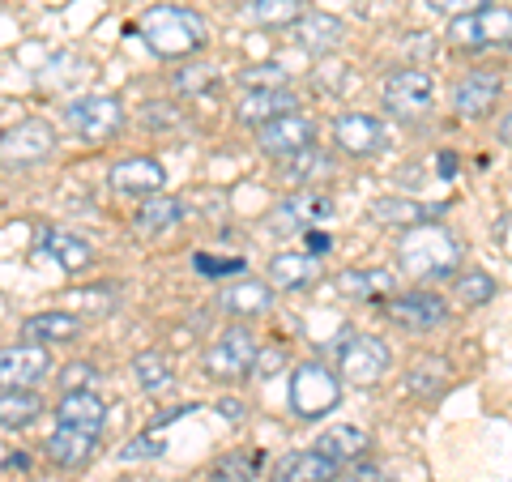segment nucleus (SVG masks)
<instances>
[{
    "instance_id": "f257e3e1",
    "label": "nucleus",
    "mask_w": 512,
    "mask_h": 482,
    "mask_svg": "<svg viewBox=\"0 0 512 482\" xmlns=\"http://www.w3.org/2000/svg\"><path fill=\"white\" fill-rule=\"evenodd\" d=\"M137 35L163 60H188L210 43V22L188 5H150L137 18Z\"/></svg>"
},
{
    "instance_id": "f03ea898",
    "label": "nucleus",
    "mask_w": 512,
    "mask_h": 482,
    "mask_svg": "<svg viewBox=\"0 0 512 482\" xmlns=\"http://www.w3.org/2000/svg\"><path fill=\"white\" fill-rule=\"evenodd\" d=\"M397 269L414 282H444L461 269V239L444 222H423L410 227L397 244Z\"/></svg>"
},
{
    "instance_id": "7ed1b4c3",
    "label": "nucleus",
    "mask_w": 512,
    "mask_h": 482,
    "mask_svg": "<svg viewBox=\"0 0 512 482\" xmlns=\"http://www.w3.org/2000/svg\"><path fill=\"white\" fill-rule=\"evenodd\" d=\"M338 401H342V376H333L320 359H303L299 367H291L286 406H291L295 419H303V423L325 419L329 410H338Z\"/></svg>"
},
{
    "instance_id": "20e7f679",
    "label": "nucleus",
    "mask_w": 512,
    "mask_h": 482,
    "mask_svg": "<svg viewBox=\"0 0 512 482\" xmlns=\"http://www.w3.org/2000/svg\"><path fill=\"white\" fill-rule=\"evenodd\" d=\"M256 355H261V337H256L244 320H235V325L222 329L210 342V350H205V372H210V380H222V384L248 380Z\"/></svg>"
},
{
    "instance_id": "39448f33",
    "label": "nucleus",
    "mask_w": 512,
    "mask_h": 482,
    "mask_svg": "<svg viewBox=\"0 0 512 482\" xmlns=\"http://www.w3.org/2000/svg\"><path fill=\"white\" fill-rule=\"evenodd\" d=\"M64 124L77 141L103 146L124 128V103L111 99V94H82V99L64 103Z\"/></svg>"
},
{
    "instance_id": "423d86ee",
    "label": "nucleus",
    "mask_w": 512,
    "mask_h": 482,
    "mask_svg": "<svg viewBox=\"0 0 512 482\" xmlns=\"http://www.w3.org/2000/svg\"><path fill=\"white\" fill-rule=\"evenodd\" d=\"M436 107V82L423 69H397L384 77V111L402 124H419Z\"/></svg>"
},
{
    "instance_id": "0eeeda50",
    "label": "nucleus",
    "mask_w": 512,
    "mask_h": 482,
    "mask_svg": "<svg viewBox=\"0 0 512 482\" xmlns=\"http://www.w3.org/2000/svg\"><path fill=\"white\" fill-rule=\"evenodd\" d=\"M56 154V128L30 116L22 124H13L5 137H0V167L5 171H26V167H39Z\"/></svg>"
},
{
    "instance_id": "6e6552de",
    "label": "nucleus",
    "mask_w": 512,
    "mask_h": 482,
    "mask_svg": "<svg viewBox=\"0 0 512 482\" xmlns=\"http://www.w3.org/2000/svg\"><path fill=\"white\" fill-rule=\"evenodd\" d=\"M512 35V9L508 5H474L466 13H457L448 22V43L453 47H491V43H504Z\"/></svg>"
},
{
    "instance_id": "1a4fd4ad",
    "label": "nucleus",
    "mask_w": 512,
    "mask_h": 482,
    "mask_svg": "<svg viewBox=\"0 0 512 482\" xmlns=\"http://www.w3.org/2000/svg\"><path fill=\"white\" fill-rule=\"evenodd\" d=\"M325 218H333V201L325 197V192H316V188H295L291 197H282L274 210H269L265 227L274 231V235H303V231L320 227Z\"/></svg>"
},
{
    "instance_id": "9d476101",
    "label": "nucleus",
    "mask_w": 512,
    "mask_h": 482,
    "mask_svg": "<svg viewBox=\"0 0 512 482\" xmlns=\"http://www.w3.org/2000/svg\"><path fill=\"white\" fill-rule=\"evenodd\" d=\"M338 372H342V380L367 389V384H376L389 372V346L372 333H346L338 346Z\"/></svg>"
},
{
    "instance_id": "9b49d317",
    "label": "nucleus",
    "mask_w": 512,
    "mask_h": 482,
    "mask_svg": "<svg viewBox=\"0 0 512 482\" xmlns=\"http://www.w3.org/2000/svg\"><path fill=\"white\" fill-rule=\"evenodd\" d=\"M380 312L397 329L427 333V329H440L444 320H448V303L436 291H406V295H389V299H384Z\"/></svg>"
},
{
    "instance_id": "f8f14e48",
    "label": "nucleus",
    "mask_w": 512,
    "mask_h": 482,
    "mask_svg": "<svg viewBox=\"0 0 512 482\" xmlns=\"http://www.w3.org/2000/svg\"><path fill=\"white\" fill-rule=\"evenodd\" d=\"M252 133H256V146H261V154L278 158V163H282V158H291V154H299V150L316 146V124L308 116H299V111H286V116L252 128Z\"/></svg>"
},
{
    "instance_id": "ddd939ff",
    "label": "nucleus",
    "mask_w": 512,
    "mask_h": 482,
    "mask_svg": "<svg viewBox=\"0 0 512 482\" xmlns=\"http://www.w3.org/2000/svg\"><path fill=\"white\" fill-rule=\"evenodd\" d=\"M52 372V350L35 342L0 346V389H35Z\"/></svg>"
},
{
    "instance_id": "4468645a",
    "label": "nucleus",
    "mask_w": 512,
    "mask_h": 482,
    "mask_svg": "<svg viewBox=\"0 0 512 482\" xmlns=\"http://www.w3.org/2000/svg\"><path fill=\"white\" fill-rule=\"evenodd\" d=\"M333 141L350 158H376L389 150V128H384V120L367 116V111H350V116H338V124H333Z\"/></svg>"
},
{
    "instance_id": "2eb2a0df",
    "label": "nucleus",
    "mask_w": 512,
    "mask_h": 482,
    "mask_svg": "<svg viewBox=\"0 0 512 482\" xmlns=\"http://www.w3.org/2000/svg\"><path fill=\"white\" fill-rule=\"evenodd\" d=\"M500 94H504V77L500 73L470 69L457 82V90H453V111H457L461 120H483V116H491V111H495Z\"/></svg>"
},
{
    "instance_id": "dca6fc26",
    "label": "nucleus",
    "mask_w": 512,
    "mask_h": 482,
    "mask_svg": "<svg viewBox=\"0 0 512 482\" xmlns=\"http://www.w3.org/2000/svg\"><path fill=\"white\" fill-rule=\"evenodd\" d=\"M342 465L316 453V448H295V453H282L269 465V482H338Z\"/></svg>"
},
{
    "instance_id": "f3484780",
    "label": "nucleus",
    "mask_w": 512,
    "mask_h": 482,
    "mask_svg": "<svg viewBox=\"0 0 512 482\" xmlns=\"http://www.w3.org/2000/svg\"><path fill=\"white\" fill-rule=\"evenodd\" d=\"M299 99H295V90L291 86H252L239 94V103H235V116L244 128H261L269 120H278L286 116V111H295Z\"/></svg>"
},
{
    "instance_id": "a211bd4d",
    "label": "nucleus",
    "mask_w": 512,
    "mask_h": 482,
    "mask_svg": "<svg viewBox=\"0 0 512 482\" xmlns=\"http://www.w3.org/2000/svg\"><path fill=\"white\" fill-rule=\"evenodd\" d=\"M214 308L222 316H231V320H256V316H265L269 308H274V286L256 282V278L231 282V286H222V291H218Z\"/></svg>"
},
{
    "instance_id": "6ab92c4d",
    "label": "nucleus",
    "mask_w": 512,
    "mask_h": 482,
    "mask_svg": "<svg viewBox=\"0 0 512 482\" xmlns=\"http://www.w3.org/2000/svg\"><path fill=\"white\" fill-rule=\"evenodd\" d=\"M103 436H94V431H82V427H52V436L43 440V453L52 465L60 470H82V465L94 457V448H99Z\"/></svg>"
},
{
    "instance_id": "aec40b11",
    "label": "nucleus",
    "mask_w": 512,
    "mask_h": 482,
    "mask_svg": "<svg viewBox=\"0 0 512 482\" xmlns=\"http://www.w3.org/2000/svg\"><path fill=\"white\" fill-rule=\"evenodd\" d=\"M111 188L116 192H128V197H154V192H163V184H167V171H163V163L158 158H124V163H116L111 167Z\"/></svg>"
},
{
    "instance_id": "412c9836",
    "label": "nucleus",
    "mask_w": 512,
    "mask_h": 482,
    "mask_svg": "<svg viewBox=\"0 0 512 482\" xmlns=\"http://www.w3.org/2000/svg\"><path fill=\"white\" fill-rule=\"evenodd\" d=\"M448 205H423V201H406V197H376L372 201V218L380 222V227H423V222H440Z\"/></svg>"
},
{
    "instance_id": "4be33fe9",
    "label": "nucleus",
    "mask_w": 512,
    "mask_h": 482,
    "mask_svg": "<svg viewBox=\"0 0 512 482\" xmlns=\"http://www.w3.org/2000/svg\"><path fill=\"white\" fill-rule=\"evenodd\" d=\"M320 278V256L312 252H278L269 261V286L274 291H308Z\"/></svg>"
},
{
    "instance_id": "5701e85b",
    "label": "nucleus",
    "mask_w": 512,
    "mask_h": 482,
    "mask_svg": "<svg viewBox=\"0 0 512 482\" xmlns=\"http://www.w3.org/2000/svg\"><path fill=\"white\" fill-rule=\"evenodd\" d=\"M295 43L308 47V52L325 56V52H338L346 43V22L333 18V13H303L295 22Z\"/></svg>"
},
{
    "instance_id": "b1692460",
    "label": "nucleus",
    "mask_w": 512,
    "mask_h": 482,
    "mask_svg": "<svg viewBox=\"0 0 512 482\" xmlns=\"http://www.w3.org/2000/svg\"><path fill=\"white\" fill-rule=\"evenodd\" d=\"M77 333H82V316L73 312H39L22 320V342H35V346H64Z\"/></svg>"
},
{
    "instance_id": "393cba45",
    "label": "nucleus",
    "mask_w": 512,
    "mask_h": 482,
    "mask_svg": "<svg viewBox=\"0 0 512 482\" xmlns=\"http://www.w3.org/2000/svg\"><path fill=\"white\" fill-rule=\"evenodd\" d=\"M39 248L52 256V261H56L64 273L86 269V265H90V256H94V248H90V239H86V235L60 231V227H47V231L39 235Z\"/></svg>"
},
{
    "instance_id": "a878e982",
    "label": "nucleus",
    "mask_w": 512,
    "mask_h": 482,
    "mask_svg": "<svg viewBox=\"0 0 512 482\" xmlns=\"http://www.w3.org/2000/svg\"><path fill=\"white\" fill-rule=\"evenodd\" d=\"M184 214H188V210H184V201L154 192V197H141L137 214H133V227H137L141 235H167V231L180 227Z\"/></svg>"
},
{
    "instance_id": "bb28decb",
    "label": "nucleus",
    "mask_w": 512,
    "mask_h": 482,
    "mask_svg": "<svg viewBox=\"0 0 512 482\" xmlns=\"http://www.w3.org/2000/svg\"><path fill=\"white\" fill-rule=\"evenodd\" d=\"M393 278L389 269H342L338 273V291L346 299H367V303H384L393 295Z\"/></svg>"
},
{
    "instance_id": "cd10ccee",
    "label": "nucleus",
    "mask_w": 512,
    "mask_h": 482,
    "mask_svg": "<svg viewBox=\"0 0 512 482\" xmlns=\"http://www.w3.org/2000/svg\"><path fill=\"white\" fill-rule=\"evenodd\" d=\"M329 171H333V158L320 146H308V150H299L291 158H282V163H278V180L295 184V188H312L316 180H325Z\"/></svg>"
},
{
    "instance_id": "c85d7f7f",
    "label": "nucleus",
    "mask_w": 512,
    "mask_h": 482,
    "mask_svg": "<svg viewBox=\"0 0 512 482\" xmlns=\"http://www.w3.org/2000/svg\"><path fill=\"white\" fill-rule=\"evenodd\" d=\"M316 453L333 457L338 465H346V461H359V457L367 453V431L350 427V423L325 427V431H320V436H316Z\"/></svg>"
},
{
    "instance_id": "c756f323",
    "label": "nucleus",
    "mask_w": 512,
    "mask_h": 482,
    "mask_svg": "<svg viewBox=\"0 0 512 482\" xmlns=\"http://www.w3.org/2000/svg\"><path fill=\"white\" fill-rule=\"evenodd\" d=\"M43 414V397L35 389H0V427L22 431Z\"/></svg>"
},
{
    "instance_id": "7c9ffc66",
    "label": "nucleus",
    "mask_w": 512,
    "mask_h": 482,
    "mask_svg": "<svg viewBox=\"0 0 512 482\" xmlns=\"http://www.w3.org/2000/svg\"><path fill=\"white\" fill-rule=\"evenodd\" d=\"M133 376H137V384H141L146 393H167L171 384H175L171 359L163 355V350H141V355L133 359Z\"/></svg>"
},
{
    "instance_id": "2f4dec72",
    "label": "nucleus",
    "mask_w": 512,
    "mask_h": 482,
    "mask_svg": "<svg viewBox=\"0 0 512 482\" xmlns=\"http://www.w3.org/2000/svg\"><path fill=\"white\" fill-rule=\"evenodd\" d=\"M303 13H308V5H303V0H252V5H248V18H252L256 26H269V30L295 26Z\"/></svg>"
},
{
    "instance_id": "473e14b6",
    "label": "nucleus",
    "mask_w": 512,
    "mask_h": 482,
    "mask_svg": "<svg viewBox=\"0 0 512 482\" xmlns=\"http://www.w3.org/2000/svg\"><path fill=\"white\" fill-rule=\"evenodd\" d=\"M406 389H410L414 397H423V401H436V397L448 389V363H444V359H423V363H414L410 376H406Z\"/></svg>"
},
{
    "instance_id": "72a5a7b5",
    "label": "nucleus",
    "mask_w": 512,
    "mask_h": 482,
    "mask_svg": "<svg viewBox=\"0 0 512 482\" xmlns=\"http://www.w3.org/2000/svg\"><path fill=\"white\" fill-rule=\"evenodd\" d=\"M453 295H457L461 308H483V303L495 299V278H491V273H483V269H466L453 282Z\"/></svg>"
},
{
    "instance_id": "f704fd0d",
    "label": "nucleus",
    "mask_w": 512,
    "mask_h": 482,
    "mask_svg": "<svg viewBox=\"0 0 512 482\" xmlns=\"http://www.w3.org/2000/svg\"><path fill=\"white\" fill-rule=\"evenodd\" d=\"M261 465H265V453H227L210 470V478L214 482H256Z\"/></svg>"
},
{
    "instance_id": "c9c22d12",
    "label": "nucleus",
    "mask_w": 512,
    "mask_h": 482,
    "mask_svg": "<svg viewBox=\"0 0 512 482\" xmlns=\"http://www.w3.org/2000/svg\"><path fill=\"white\" fill-rule=\"evenodd\" d=\"M218 82V69L214 64H201V60H192V64H184V69H175V77H171V86H175V94H205Z\"/></svg>"
},
{
    "instance_id": "e433bc0d",
    "label": "nucleus",
    "mask_w": 512,
    "mask_h": 482,
    "mask_svg": "<svg viewBox=\"0 0 512 482\" xmlns=\"http://www.w3.org/2000/svg\"><path fill=\"white\" fill-rule=\"evenodd\" d=\"M192 269H197L201 278H210V282H222V278H231V273H244L248 261H244V256H210V252H197V256H192Z\"/></svg>"
},
{
    "instance_id": "4c0bfd02",
    "label": "nucleus",
    "mask_w": 512,
    "mask_h": 482,
    "mask_svg": "<svg viewBox=\"0 0 512 482\" xmlns=\"http://www.w3.org/2000/svg\"><path fill=\"white\" fill-rule=\"evenodd\" d=\"M239 86L244 90H252V86H286V69H278V64H256V69L239 73Z\"/></svg>"
},
{
    "instance_id": "58836bf2",
    "label": "nucleus",
    "mask_w": 512,
    "mask_h": 482,
    "mask_svg": "<svg viewBox=\"0 0 512 482\" xmlns=\"http://www.w3.org/2000/svg\"><path fill=\"white\" fill-rule=\"evenodd\" d=\"M167 453V444L163 440H154V431H141V436L120 448V461H146V457H163Z\"/></svg>"
},
{
    "instance_id": "ea45409f",
    "label": "nucleus",
    "mask_w": 512,
    "mask_h": 482,
    "mask_svg": "<svg viewBox=\"0 0 512 482\" xmlns=\"http://www.w3.org/2000/svg\"><path fill=\"white\" fill-rule=\"evenodd\" d=\"M94 376H99V372H94V363H69V367H64V372H60V393L90 389Z\"/></svg>"
},
{
    "instance_id": "a19ab883",
    "label": "nucleus",
    "mask_w": 512,
    "mask_h": 482,
    "mask_svg": "<svg viewBox=\"0 0 512 482\" xmlns=\"http://www.w3.org/2000/svg\"><path fill=\"white\" fill-rule=\"evenodd\" d=\"M282 363H286L282 350H265V346H261V355H256V363H252V376H256V380H269Z\"/></svg>"
},
{
    "instance_id": "79ce46f5",
    "label": "nucleus",
    "mask_w": 512,
    "mask_h": 482,
    "mask_svg": "<svg viewBox=\"0 0 512 482\" xmlns=\"http://www.w3.org/2000/svg\"><path fill=\"white\" fill-rule=\"evenodd\" d=\"M303 248H308L312 256H329V252H333V235L320 231V227H312V231H303Z\"/></svg>"
},
{
    "instance_id": "37998d69",
    "label": "nucleus",
    "mask_w": 512,
    "mask_h": 482,
    "mask_svg": "<svg viewBox=\"0 0 512 482\" xmlns=\"http://www.w3.org/2000/svg\"><path fill=\"white\" fill-rule=\"evenodd\" d=\"M427 5H431V9H440V13H453V18H457V13H466V9H474V5H483V0H427Z\"/></svg>"
},
{
    "instance_id": "c03bdc74",
    "label": "nucleus",
    "mask_w": 512,
    "mask_h": 482,
    "mask_svg": "<svg viewBox=\"0 0 512 482\" xmlns=\"http://www.w3.org/2000/svg\"><path fill=\"white\" fill-rule=\"evenodd\" d=\"M346 482H393V478H384L376 465H355V470L346 474Z\"/></svg>"
},
{
    "instance_id": "a18cd8bd",
    "label": "nucleus",
    "mask_w": 512,
    "mask_h": 482,
    "mask_svg": "<svg viewBox=\"0 0 512 482\" xmlns=\"http://www.w3.org/2000/svg\"><path fill=\"white\" fill-rule=\"evenodd\" d=\"M218 410L227 414L231 423H244V401H235V397H227V401H218Z\"/></svg>"
},
{
    "instance_id": "49530a36",
    "label": "nucleus",
    "mask_w": 512,
    "mask_h": 482,
    "mask_svg": "<svg viewBox=\"0 0 512 482\" xmlns=\"http://www.w3.org/2000/svg\"><path fill=\"white\" fill-rule=\"evenodd\" d=\"M500 141H504V146H512V111L500 120Z\"/></svg>"
},
{
    "instance_id": "de8ad7c7",
    "label": "nucleus",
    "mask_w": 512,
    "mask_h": 482,
    "mask_svg": "<svg viewBox=\"0 0 512 482\" xmlns=\"http://www.w3.org/2000/svg\"><path fill=\"white\" fill-rule=\"evenodd\" d=\"M440 167H444L440 175H444V180H448V175H453V167H457V158H453V154H440Z\"/></svg>"
},
{
    "instance_id": "09e8293b",
    "label": "nucleus",
    "mask_w": 512,
    "mask_h": 482,
    "mask_svg": "<svg viewBox=\"0 0 512 482\" xmlns=\"http://www.w3.org/2000/svg\"><path fill=\"white\" fill-rule=\"evenodd\" d=\"M5 465H9V470H26V465H30V461H26V457H22V453H13V457H9V461H5Z\"/></svg>"
},
{
    "instance_id": "8fccbe9b",
    "label": "nucleus",
    "mask_w": 512,
    "mask_h": 482,
    "mask_svg": "<svg viewBox=\"0 0 512 482\" xmlns=\"http://www.w3.org/2000/svg\"><path fill=\"white\" fill-rule=\"evenodd\" d=\"M504 47H512V35H508V39H504Z\"/></svg>"
}]
</instances>
